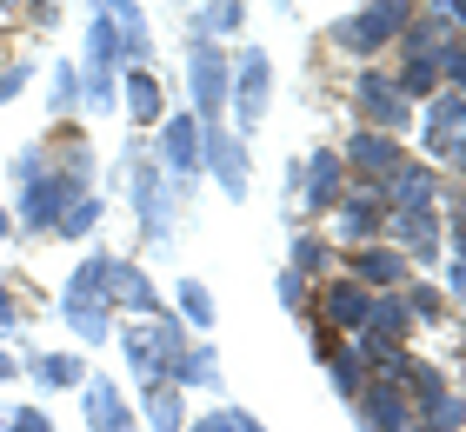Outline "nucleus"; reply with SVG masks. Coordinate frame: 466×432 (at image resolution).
<instances>
[{"instance_id": "obj_33", "label": "nucleus", "mask_w": 466, "mask_h": 432, "mask_svg": "<svg viewBox=\"0 0 466 432\" xmlns=\"http://www.w3.org/2000/svg\"><path fill=\"white\" fill-rule=\"evenodd\" d=\"M400 299H407L413 327H440V319H447V299H440L433 286H420V279H407V286H400Z\"/></svg>"}, {"instance_id": "obj_30", "label": "nucleus", "mask_w": 466, "mask_h": 432, "mask_svg": "<svg viewBox=\"0 0 466 432\" xmlns=\"http://www.w3.org/2000/svg\"><path fill=\"white\" fill-rule=\"evenodd\" d=\"M393 86L407 100H433L440 94V67H433V54H407L400 60V74H393Z\"/></svg>"}, {"instance_id": "obj_37", "label": "nucleus", "mask_w": 466, "mask_h": 432, "mask_svg": "<svg viewBox=\"0 0 466 432\" xmlns=\"http://www.w3.org/2000/svg\"><path fill=\"white\" fill-rule=\"evenodd\" d=\"M433 67H440V86H453V94H466V40L453 34L447 47L433 54Z\"/></svg>"}, {"instance_id": "obj_23", "label": "nucleus", "mask_w": 466, "mask_h": 432, "mask_svg": "<svg viewBox=\"0 0 466 432\" xmlns=\"http://www.w3.org/2000/svg\"><path fill=\"white\" fill-rule=\"evenodd\" d=\"M240 27H247V0H200L187 40H220V34H240Z\"/></svg>"}, {"instance_id": "obj_2", "label": "nucleus", "mask_w": 466, "mask_h": 432, "mask_svg": "<svg viewBox=\"0 0 466 432\" xmlns=\"http://www.w3.org/2000/svg\"><path fill=\"white\" fill-rule=\"evenodd\" d=\"M127 166H134V220H140V240L147 246H167V240H174V220H180L174 193H167V173H160V160L140 154V140L127 146Z\"/></svg>"}, {"instance_id": "obj_13", "label": "nucleus", "mask_w": 466, "mask_h": 432, "mask_svg": "<svg viewBox=\"0 0 466 432\" xmlns=\"http://www.w3.org/2000/svg\"><path fill=\"white\" fill-rule=\"evenodd\" d=\"M267 94H273V60H267V47H247V54H240V67H233V120H240L247 134L260 126Z\"/></svg>"}, {"instance_id": "obj_42", "label": "nucleus", "mask_w": 466, "mask_h": 432, "mask_svg": "<svg viewBox=\"0 0 466 432\" xmlns=\"http://www.w3.org/2000/svg\"><path fill=\"white\" fill-rule=\"evenodd\" d=\"M7 432H54V419L34 413V406H20V413H7Z\"/></svg>"}, {"instance_id": "obj_32", "label": "nucleus", "mask_w": 466, "mask_h": 432, "mask_svg": "<svg viewBox=\"0 0 466 432\" xmlns=\"http://www.w3.org/2000/svg\"><path fill=\"white\" fill-rule=\"evenodd\" d=\"M174 386H220V353L214 346H187V359L174 366Z\"/></svg>"}, {"instance_id": "obj_35", "label": "nucleus", "mask_w": 466, "mask_h": 432, "mask_svg": "<svg viewBox=\"0 0 466 432\" xmlns=\"http://www.w3.org/2000/svg\"><path fill=\"white\" fill-rule=\"evenodd\" d=\"M287 266L300 273V279H313V273H327V266H333V246H327V240H313V233H300V240H293V259H287Z\"/></svg>"}, {"instance_id": "obj_8", "label": "nucleus", "mask_w": 466, "mask_h": 432, "mask_svg": "<svg viewBox=\"0 0 466 432\" xmlns=\"http://www.w3.org/2000/svg\"><path fill=\"white\" fill-rule=\"evenodd\" d=\"M380 220H387V193H380L373 180H353V193L333 200V233H340L347 246H373Z\"/></svg>"}, {"instance_id": "obj_45", "label": "nucleus", "mask_w": 466, "mask_h": 432, "mask_svg": "<svg viewBox=\"0 0 466 432\" xmlns=\"http://www.w3.org/2000/svg\"><path fill=\"white\" fill-rule=\"evenodd\" d=\"M433 14H447L453 27H466V0H433Z\"/></svg>"}, {"instance_id": "obj_31", "label": "nucleus", "mask_w": 466, "mask_h": 432, "mask_svg": "<svg viewBox=\"0 0 466 432\" xmlns=\"http://www.w3.org/2000/svg\"><path fill=\"white\" fill-rule=\"evenodd\" d=\"M34 379L47 386V393H67V386L87 379V366H80L74 353H34Z\"/></svg>"}, {"instance_id": "obj_39", "label": "nucleus", "mask_w": 466, "mask_h": 432, "mask_svg": "<svg viewBox=\"0 0 466 432\" xmlns=\"http://www.w3.org/2000/svg\"><path fill=\"white\" fill-rule=\"evenodd\" d=\"M7 173H14V186H34V180H47V173H54V166H47V146H20Z\"/></svg>"}, {"instance_id": "obj_22", "label": "nucleus", "mask_w": 466, "mask_h": 432, "mask_svg": "<svg viewBox=\"0 0 466 432\" xmlns=\"http://www.w3.org/2000/svg\"><path fill=\"white\" fill-rule=\"evenodd\" d=\"M360 333H373V339H387V346H400L413 333V313H407V299L400 293H373V306H367V327Z\"/></svg>"}, {"instance_id": "obj_52", "label": "nucleus", "mask_w": 466, "mask_h": 432, "mask_svg": "<svg viewBox=\"0 0 466 432\" xmlns=\"http://www.w3.org/2000/svg\"><path fill=\"white\" fill-rule=\"evenodd\" d=\"M413 432H447V426H413Z\"/></svg>"}, {"instance_id": "obj_28", "label": "nucleus", "mask_w": 466, "mask_h": 432, "mask_svg": "<svg viewBox=\"0 0 466 432\" xmlns=\"http://www.w3.org/2000/svg\"><path fill=\"white\" fill-rule=\"evenodd\" d=\"M367 373H373V366L360 359L353 346H333V353H327V379H333V393H340L347 406L360 399V386H367Z\"/></svg>"}, {"instance_id": "obj_34", "label": "nucleus", "mask_w": 466, "mask_h": 432, "mask_svg": "<svg viewBox=\"0 0 466 432\" xmlns=\"http://www.w3.org/2000/svg\"><path fill=\"white\" fill-rule=\"evenodd\" d=\"M94 226H100V200H94V193H80V200L60 213V226H54V233H60V240H87Z\"/></svg>"}, {"instance_id": "obj_19", "label": "nucleus", "mask_w": 466, "mask_h": 432, "mask_svg": "<svg viewBox=\"0 0 466 432\" xmlns=\"http://www.w3.org/2000/svg\"><path fill=\"white\" fill-rule=\"evenodd\" d=\"M393 233H400V253L413 259V266H427V259L440 253V220H433V206H420V213H387Z\"/></svg>"}, {"instance_id": "obj_27", "label": "nucleus", "mask_w": 466, "mask_h": 432, "mask_svg": "<svg viewBox=\"0 0 466 432\" xmlns=\"http://www.w3.org/2000/svg\"><path fill=\"white\" fill-rule=\"evenodd\" d=\"M174 299H180V327H194V333H214V327H220V306H214V293H207L194 273L180 279V293H174Z\"/></svg>"}, {"instance_id": "obj_50", "label": "nucleus", "mask_w": 466, "mask_h": 432, "mask_svg": "<svg viewBox=\"0 0 466 432\" xmlns=\"http://www.w3.org/2000/svg\"><path fill=\"white\" fill-rule=\"evenodd\" d=\"M453 166H460V173H466V140H460V146H453Z\"/></svg>"}, {"instance_id": "obj_21", "label": "nucleus", "mask_w": 466, "mask_h": 432, "mask_svg": "<svg viewBox=\"0 0 466 432\" xmlns=\"http://www.w3.org/2000/svg\"><path fill=\"white\" fill-rule=\"evenodd\" d=\"M120 106H127V114H134L140 126H154V120H167V94H160V80L147 74V67H134V74L120 80Z\"/></svg>"}, {"instance_id": "obj_14", "label": "nucleus", "mask_w": 466, "mask_h": 432, "mask_svg": "<svg viewBox=\"0 0 466 432\" xmlns=\"http://www.w3.org/2000/svg\"><path fill=\"white\" fill-rule=\"evenodd\" d=\"M353 279L367 293H400L413 279V259L400 253V246H380V240L373 246H353Z\"/></svg>"}, {"instance_id": "obj_17", "label": "nucleus", "mask_w": 466, "mask_h": 432, "mask_svg": "<svg viewBox=\"0 0 466 432\" xmlns=\"http://www.w3.org/2000/svg\"><path fill=\"white\" fill-rule=\"evenodd\" d=\"M87 80H120V20L107 7L87 14Z\"/></svg>"}, {"instance_id": "obj_29", "label": "nucleus", "mask_w": 466, "mask_h": 432, "mask_svg": "<svg viewBox=\"0 0 466 432\" xmlns=\"http://www.w3.org/2000/svg\"><path fill=\"white\" fill-rule=\"evenodd\" d=\"M60 299H80V306H87V299H107V253L80 259V266L67 273V286H60Z\"/></svg>"}, {"instance_id": "obj_54", "label": "nucleus", "mask_w": 466, "mask_h": 432, "mask_svg": "<svg viewBox=\"0 0 466 432\" xmlns=\"http://www.w3.org/2000/svg\"><path fill=\"white\" fill-rule=\"evenodd\" d=\"M0 7H14V0H0Z\"/></svg>"}, {"instance_id": "obj_51", "label": "nucleus", "mask_w": 466, "mask_h": 432, "mask_svg": "<svg viewBox=\"0 0 466 432\" xmlns=\"http://www.w3.org/2000/svg\"><path fill=\"white\" fill-rule=\"evenodd\" d=\"M7 233H14V213H0V240H7Z\"/></svg>"}, {"instance_id": "obj_41", "label": "nucleus", "mask_w": 466, "mask_h": 432, "mask_svg": "<svg viewBox=\"0 0 466 432\" xmlns=\"http://www.w3.org/2000/svg\"><path fill=\"white\" fill-rule=\"evenodd\" d=\"M27 80H34V60H14V67L0 74V106H7V100H14L20 86H27Z\"/></svg>"}, {"instance_id": "obj_9", "label": "nucleus", "mask_w": 466, "mask_h": 432, "mask_svg": "<svg viewBox=\"0 0 466 432\" xmlns=\"http://www.w3.org/2000/svg\"><path fill=\"white\" fill-rule=\"evenodd\" d=\"M340 160H347V173H360V180H373V186H387L393 173L407 166L400 140H393V134H373V126H353L347 146H340Z\"/></svg>"}, {"instance_id": "obj_1", "label": "nucleus", "mask_w": 466, "mask_h": 432, "mask_svg": "<svg viewBox=\"0 0 466 432\" xmlns=\"http://www.w3.org/2000/svg\"><path fill=\"white\" fill-rule=\"evenodd\" d=\"M413 14H420L413 0H367V7H353L347 20H333L327 40H333L340 54L367 60V54H380V47H393V40L407 34V20H413Z\"/></svg>"}, {"instance_id": "obj_4", "label": "nucleus", "mask_w": 466, "mask_h": 432, "mask_svg": "<svg viewBox=\"0 0 466 432\" xmlns=\"http://www.w3.org/2000/svg\"><path fill=\"white\" fill-rule=\"evenodd\" d=\"M353 106L367 114V126L373 134H407V120H413V100L393 86V74H380V67H360V80H353Z\"/></svg>"}, {"instance_id": "obj_55", "label": "nucleus", "mask_w": 466, "mask_h": 432, "mask_svg": "<svg viewBox=\"0 0 466 432\" xmlns=\"http://www.w3.org/2000/svg\"><path fill=\"white\" fill-rule=\"evenodd\" d=\"M460 327H466V319H460Z\"/></svg>"}, {"instance_id": "obj_15", "label": "nucleus", "mask_w": 466, "mask_h": 432, "mask_svg": "<svg viewBox=\"0 0 466 432\" xmlns=\"http://www.w3.org/2000/svg\"><path fill=\"white\" fill-rule=\"evenodd\" d=\"M80 419H87V432H134V406L120 399L114 379L87 373V386H80Z\"/></svg>"}, {"instance_id": "obj_20", "label": "nucleus", "mask_w": 466, "mask_h": 432, "mask_svg": "<svg viewBox=\"0 0 466 432\" xmlns=\"http://www.w3.org/2000/svg\"><path fill=\"white\" fill-rule=\"evenodd\" d=\"M380 193H387V206H393V213H420V206H433L440 180H433V166H413V160H407Z\"/></svg>"}, {"instance_id": "obj_40", "label": "nucleus", "mask_w": 466, "mask_h": 432, "mask_svg": "<svg viewBox=\"0 0 466 432\" xmlns=\"http://www.w3.org/2000/svg\"><path fill=\"white\" fill-rule=\"evenodd\" d=\"M273 299H280V306H287V313H307V279H300V273H293V266H287L280 279H273Z\"/></svg>"}, {"instance_id": "obj_10", "label": "nucleus", "mask_w": 466, "mask_h": 432, "mask_svg": "<svg viewBox=\"0 0 466 432\" xmlns=\"http://www.w3.org/2000/svg\"><path fill=\"white\" fill-rule=\"evenodd\" d=\"M367 306H373V293L360 286V279H327L320 299H313V313H320V333H333V339H353L360 327H367Z\"/></svg>"}, {"instance_id": "obj_53", "label": "nucleus", "mask_w": 466, "mask_h": 432, "mask_svg": "<svg viewBox=\"0 0 466 432\" xmlns=\"http://www.w3.org/2000/svg\"><path fill=\"white\" fill-rule=\"evenodd\" d=\"M174 7H194V0H174Z\"/></svg>"}, {"instance_id": "obj_48", "label": "nucleus", "mask_w": 466, "mask_h": 432, "mask_svg": "<svg viewBox=\"0 0 466 432\" xmlns=\"http://www.w3.org/2000/svg\"><path fill=\"white\" fill-rule=\"evenodd\" d=\"M453 253H466V213L453 220Z\"/></svg>"}, {"instance_id": "obj_12", "label": "nucleus", "mask_w": 466, "mask_h": 432, "mask_svg": "<svg viewBox=\"0 0 466 432\" xmlns=\"http://www.w3.org/2000/svg\"><path fill=\"white\" fill-rule=\"evenodd\" d=\"M160 173L174 186L200 180V120L194 114H167L160 120Z\"/></svg>"}, {"instance_id": "obj_5", "label": "nucleus", "mask_w": 466, "mask_h": 432, "mask_svg": "<svg viewBox=\"0 0 466 432\" xmlns=\"http://www.w3.org/2000/svg\"><path fill=\"white\" fill-rule=\"evenodd\" d=\"M200 166L220 180L227 200H247V186H253V160H247V140L240 134H227V126H200Z\"/></svg>"}, {"instance_id": "obj_24", "label": "nucleus", "mask_w": 466, "mask_h": 432, "mask_svg": "<svg viewBox=\"0 0 466 432\" xmlns=\"http://www.w3.org/2000/svg\"><path fill=\"white\" fill-rule=\"evenodd\" d=\"M60 319H67V333L74 339H87V346H100V339H114V313H107V299H60Z\"/></svg>"}, {"instance_id": "obj_7", "label": "nucleus", "mask_w": 466, "mask_h": 432, "mask_svg": "<svg viewBox=\"0 0 466 432\" xmlns=\"http://www.w3.org/2000/svg\"><path fill=\"white\" fill-rule=\"evenodd\" d=\"M80 193H87V186H74L67 173H47V180L20 186V200H14V226H27V233H54V226H60V213H67Z\"/></svg>"}, {"instance_id": "obj_49", "label": "nucleus", "mask_w": 466, "mask_h": 432, "mask_svg": "<svg viewBox=\"0 0 466 432\" xmlns=\"http://www.w3.org/2000/svg\"><path fill=\"white\" fill-rule=\"evenodd\" d=\"M14 373H20V359H14V353H0V379H14Z\"/></svg>"}, {"instance_id": "obj_16", "label": "nucleus", "mask_w": 466, "mask_h": 432, "mask_svg": "<svg viewBox=\"0 0 466 432\" xmlns=\"http://www.w3.org/2000/svg\"><path fill=\"white\" fill-rule=\"evenodd\" d=\"M460 140H466V94L440 86V94L427 100V154H433V160H453Z\"/></svg>"}, {"instance_id": "obj_44", "label": "nucleus", "mask_w": 466, "mask_h": 432, "mask_svg": "<svg viewBox=\"0 0 466 432\" xmlns=\"http://www.w3.org/2000/svg\"><path fill=\"white\" fill-rule=\"evenodd\" d=\"M227 426H233V432H267L260 419H253V413H247V406H227Z\"/></svg>"}, {"instance_id": "obj_43", "label": "nucleus", "mask_w": 466, "mask_h": 432, "mask_svg": "<svg viewBox=\"0 0 466 432\" xmlns=\"http://www.w3.org/2000/svg\"><path fill=\"white\" fill-rule=\"evenodd\" d=\"M447 293L466 299V253H453V266H447Z\"/></svg>"}, {"instance_id": "obj_18", "label": "nucleus", "mask_w": 466, "mask_h": 432, "mask_svg": "<svg viewBox=\"0 0 466 432\" xmlns=\"http://www.w3.org/2000/svg\"><path fill=\"white\" fill-rule=\"evenodd\" d=\"M107 306H134L154 319L160 313V293H154V279H147L134 259H107Z\"/></svg>"}, {"instance_id": "obj_3", "label": "nucleus", "mask_w": 466, "mask_h": 432, "mask_svg": "<svg viewBox=\"0 0 466 432\" xmlns=\"http://www.w3.org/2000/svg\"><path fill=\"white\" fill-rule=\"evenodd\" d=\"M187 80H194V120L214 126L233 100V67L214 40H187Z\"/></svg>"}, {"instance_id": "obj_46", "label": "nucleus", "mask_w": 466, "mask_h": 432, "mask_svg": "<svg viewBox=\"0 0 466 432\" xmlns=\"http://www.w3.org/2000/svg\"><path fill=\"white\" fill-rule=\"evenodd\" d=\"M187 432H233V426H227V413H207V419H194Z\"/></svg>"}, {"instance_id": "obj_25", "label": "nucleus", "mask_w": 466, "mask_h": 432, "mask_svg": "<svg viewBox=\"0 0 466 432\" xmlns=\"http://www.w3.org/2000/svg\"><path fill=\"white\" fill-rule=\"evenodd\" d=\"M140 413H147V426L154 432H187V413H180V393L174 386H140Z\"/></svg>"}, {"instance_id": "obj_36", "label": "nucleus", "mask_w": 466, "mask_h": 432, "mask_svg": "<svg viewBox=\"0 0 466 432\" xmlns=\"http://www.w3.org/2000/svg\"><path fill=\"white\" fill-rule=\"evenodd\" d=\"M413 426H447V432H460V426H466V399L447 386V393H440L433 406H420V419H413Z\"/></svg>"}, {"instance_id": "obj_6", "label": "nucleus", "mask_w": 466, "mask_h": 432, "mask_svg": "<svg viewBox=\"0 0 466 432\" xmlns=\"http://www.w3.org/2000/svg\"><path fill=\"white\" fill-rule=\"evenodd\" d=\"M353 406H360V419H367V432H413V399H407V386L393 379V366L367 373Z\"/></svg>"}, {"instance_id": "obj_26", "label": "nucleus", "mask_w": 466, "mask_h": 432, "mask_svg": "<svg viewBox=\"0 0 466 432\" xmlns=\"http://www.w3.org/2000/svg\"><path fill=\"white\" fill-rule=\"evenodd\" d=\"M120 339V353H127V366H134V373H140V386H167V366H160V353H154V339H147V327H120L114 333Z\"/></svg>"}, {"instance_id": "obj_38", "label": "nucleus", "mask_w": 466, "mask_h": 432, "mask_svg": "<svg viewBox=\"0 0 466 432\" xmlns=\"http://www.w3.org/2000/svg\"><path fill=\"white\" fill-rule=\"evenodd\" d=\"M54 114H74V106H80V67H74V60H60V67H54Z\"/></svg>"}, {"instance_id": "obj_11", "label": "nucleus", "mask_w": 466, "mask_h": 432, "mask_svg": "<svg viewBox=\"0 0 466 432\" xmlns=\"http://www.w3.org/2000/svg\"><path fill=\"white\" fill-rule=\"evenodd\" d=\"M293 193H300L307 213H333V200L347 193V160H340V154H307V160H293Z\"/></svg>"}, {"instance_id": "obj_47", "label": "nucleus", "mask_w": 466, "mask_h": 432, "mask_svg": "<svg viewBox=\"0 0 466 432\" xmlns=\"http://www.w3.org/2000/svg\"><path fill=\"white\" fill-rule=\"evenodd\" d=\"M0 333H14V293L0 286Z\"/></svg>"}]
</instances>
